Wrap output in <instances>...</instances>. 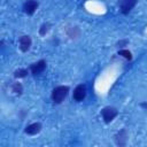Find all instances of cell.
Instances as JSON below:
<instances>
[{
    "label": "cell",
    "mask_w": 147,
    "mask_h": 147,
    "mask_svg": "<svg viewBox=\"0 0 147 147\" xmlns=\"http://www.w3.org/2000/svg\"><path fill=\"white\" fill-rule=\"evenodd\" d=\"M68 93H69V87L68 86H63V85L62 86H57L52 92V99H53V101L55 103H61L65 99Z\"/></svg>",
    "instance_id": "obj_1"
},
{
    "label": "cell",
    "mask_w": 147,
    "mask_h": 147,
    "mask_svg": "<svg viewBox=\"0 0 147 147\" xmlns=\"http://www.w3.org/2000/svg\"><path fill=\"white\" fill-rule=\"evenodd\" d=\"M118 111L116 108L114 107H105L102 110H101V115H102V118L106 123H110L116 116H117Z\"/></svg>",
    "instance_id": "obj_2"
},
{
    "label": "cell",
    "mask_w": 147,
    "mask_h": 147,
    "mask_svg": "<svg viewBox=\"0 0 147 147\" xmlns=\"http://www.w3.org/2000/svg\"><path fill=\"white\" fill-rule=\"evenodd\" d=\"M138 0H119V10L122 14H129V11L136 6Z\"/></svg>",
    "instance_id": "obj_3"
},
{
    "label": "cell",
    "mask_w": 147,
    "mask_h": 147,
    "mask_svg": "<svg viewBox=\"0 0 147 147\" xmlns=\"http://www.w3.org/2000/svg\"><path fill=\"white\" fill-rule=\"evenodd\" d=\"M126 140H127V133L126 131L123 129L121 130L116 136H115V141L118 146H124L126 144Z\"/></svg>",
    "instance_id": "obj_9"
},
{
    "label": "cell",
    "mask_w": 147,
    "mask_h": 147,
    "mask_svg": "<svg viewBox=\"0 0 147 147\" xmlns=\"http://www.w3.org/2000/svg\"><path fill=\"white\" fill-rule=\"evenodd\" d=\"M118 55H122L123 57H125V59L129 60V61L132 59V54H131V52L127 51V49H119V51H118Z\"/></svg>",
    "instance_id": "obj_10"
},
{
    "label": "cell",
    "mask_w": 147,
    "mask_h": 147,
    "mask_svg": "<svg viewBox=\"0 0 147 147\" xmlns=\"http://www.w3.org/2000/svg\"><path fill=\"white\" fill-rule=\"evenodd\" d=\"M38 6H39L38 1H36V0H26V1L24 2V5H23V9H24L25 14H28V15H33L34 11L37 10Z\"/></svg>",
    "instance_id": "obj_5"
},
{
    "label": "cell",
    "mask_w": 147,
    "mask_h": 147,
    "mask_svg": "<svg viewBox=\"0 0 147 147\" xmlns=\"http://www.w3.org/2000/svg\"><path fill=\"white\" fill-rule=\"evenodd\" d=\"M140 106H141L142 108H145V109H147V102H141V103H140Z\"/></svg>",
    "instance_id": "obj_14"
},
{
    "label": "cell",
    "mask_w": 147,
    "mask_h": 147,
    "mask_svg": "<svg viewBox=\"0 0 147 147\" xmlns=\"http://www.w3.org/2000/svg\"><path fill=\"white\" fill-rule=\"evenodd\" d=\"M48 30H49V24H48V23H45V24L41 25V28H40V30H39V33H40L41 36H45V34L48 32Z\"/></svg>",
    "instance_id": "obj_13"
},
{
    "label": "cell",
    "mask_w": 147,
    "mask_h": 147,
    "mask_svg": "<svg viewBox=\"0 0 147 147\" xmlns=\"http://www.w3.org/2000/svg\"><path fill=\"white\" fill-rule=\"evenodd\" d=\"M40 130H41V124L40 123H32V124H30V125H28L26 127H25V133L26 134H30V136H34V134H37V133H39L40 132Z\"/></svg>",
    "instance_id": "obj_8"
},
{
    "label": "cell",
    "mask_w": 147,
    "mask_h": 147,
    "mask_svg": "<svg viewBox=\"0 0 147 147\" xmlns=\"http://www.w3.org/2000/svg\"><path fill=\"white\" fill-rule=\"evenodd\" d=\"M86 96V87L85 85L80 84L78 86H76V88L74 90V94H72V98L75 101H83Z\"/></svg>",
    "instance_id": "obj_4"
},
{
    "label": "cell",
    "mask_w": 147,
    "mask_h": 147,
    "mask_svg": "<svg viewBox=\"0 0 147 147\" xmlns=\"http://www.w3.org/2000/svg\"><path fill=\"white\" fill-rule=\"evenodd\" d=\"M22 91H23V87H22L21 83H14L13 84V92L14 93H16V94L20 95L22 93Z\"/></svg>",
    "instance_id": "obj_12"
},
{
    "label": "cell",
    "mask_w": 147,
    "mask_h": 147,
    "mask_svg": "<svg viewBox=\"0 0 147 147\" xmlns=\"http://www.w3.org/2000/svg\"><path fill=\"white\" fill-rule=\"evenodd\" d=\"M45 69H46V62H45L44 60H39L38 62L31 64V67H30V70H31V72H32L33 75H39V74H41Z\"/></svg>",
    "instance_id": "obj_6"
},
{
    "label": "cell",
    "mask_w": 147,
    "mask_h": 147,
    "mask_svg": "<svg viewBox=\"0 0 147 147\" xmlns=\"http://www.w3.org/2000/svg\"><path fill=\"white\" fill-rule=\"evenodd\" d=\"M31 38L29 36H22L20 38V49L22 52H28L31 47Z\"/></svg>",
    "instance_id": "obj_7"
},
{
    "label": "cell",
    "mask_w": 147,
    "mask_h": 147,
    "mask_svg": "<svg viewBox=\"0 0 147 147\" xmlns=\"http://www.w3.org/2000/svg\"><path fill=\"white\" fill-rule=\"evenodd\" d=\"M26 74H28V70H26V69H18V70L15 71L14 76H15L16 78H23V77L26 76Z\"/></svg>",
    "instance_id": "obj_11"
}]
</instances>
